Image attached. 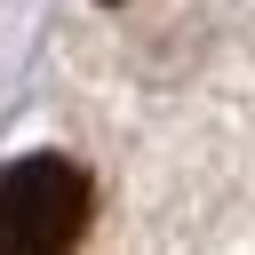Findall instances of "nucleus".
Listing matches in <instances>:
<instances>
[{"label":"nucleus","instance_id":"f257e3e1","mask_svg":"<svg viewBox=\"0 0 255 255\" xmlns=\"http://www.w3.org/2000/svg\"><path fill=\"white\" fill-rule=\"evenodd\" d=\"M88 223V175L56 151L0 167V255H56Z\"/></svg>","mask_w":255,"mask_h":255}]
</instances>
